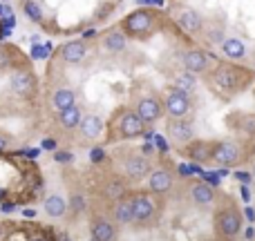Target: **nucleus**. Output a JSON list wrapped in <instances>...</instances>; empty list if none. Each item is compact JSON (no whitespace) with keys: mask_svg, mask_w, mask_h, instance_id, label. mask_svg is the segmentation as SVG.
<instances>
[{"mask_svg":"<svg viewBox=\"0 0 255 241\" xmlns=\"http://www.w3.org/2000/svg\"><path fill=\"white\" fill-rule=\"evenodd\" d=\"M253 76L255 74L249 67L235 65V63H220L213 70V85L222 94H235V92L247 89L251 85Z\"/></svg>","mask_w":255,"mask_h":241,"instance_id":"f257e3e1","label":"nucleus"},{"mask_svg":"<svg viewBox=\"0 0 255 241\" xmlns=\"http://www.w3.org/2000/svg\"><path fill=\"white\" fill-rule=\"evenodd\" d=\"M132 224L152 226L159 219V199L152 192H136L132 194Z\"/></svg>","mask_w":255,"mask_h":241,"instance_id":"f03ea898","label":"nucleus"},{"mask_svg":"<svg viewBox=\"0 0 255 241\" xmlns=\"http://www.w3.org/2000/svg\"><path fill=\"white\" fill-rule=\"evenodd\" d=\"M161 103H163V114H168V119H188L193 114L190 96L177 87H168Z\"/></svg>","mask_w":255,"mask_h":241,"instance_id":"7ed1b4c3","label":"nucleus"},{"mask_svg":"<svg viewBox=\"0 0 255 241\" xmlns=\"http://www.w3.org/2000/svg\"><path fill=\"white\" fill-rule=\"evenodd\" d=\"M242 228V215L235 206H226L215 215V233L222 239H235Z\"/></svg>","mask_w":255,"mask_h":241,"instance_id":"20e7f679","label":"nucleus"},{"mask_svg":"<svg viewBox=\"0 0 255 241\" xmlns=\"http://www.w3.org/2000/svg\"><path fill=\"white\" fill-rule=\"evenodd\" d=\"M132 110L139 114V119L143 121L145 125H154V123L163 116V103L157 94L145 92V94H139V96H136V103Z\"/></svg>","mask_w":255,"mask_h":241,"instance_id":"39448f33","label":"nucleus"},{"mask_svg":"<svg viewBox=\"0 0 255 241\" xmlns=\"http://www.w3.org/2000/svg\"><path fill=\"white\" fill-rule=\"evenodd\" d=\"M154 22H157V16H154L152 11H148V9H136V11H132L124 20V29H126V34L134 36V38H141V36L150 34Z\"/></svg>","mask_w":255,"mask_h":241,"instance_id":"423d86ee","label":"nucleus"},{"mask_svg":"<svg viewBox=\"0 0 255 241\" xmlns=\"http://www.w3.org/2000/svg\"><path fill=\"white\" fill-rule=\"evenodd\" d=\"M242 159V148L238 141H213V152H211V161L217 165H235Z\"/></svg>","mask_w":255,"mask_h":241,"instance_id":"0eeeda50","label":"nucleus"},{"mask_svg":"<svg viewBox=\"0 0 255 241\" xmlns=\"http://www.w3.org/2000/svg\"><path fill=\"white\" fill-rule=\"evenodd\" d=\"M115 125L119 139H139L145 132V123L139 119V114L134 110H124L119 114V119L115 121Z\"/></svg>","mask_w":255,"mask_h":241,"instance_id":"6e6552de","label":"nucleus"},{"mask_svg":"<svg viewBox=\"0 0 255 241\" xmlns=\"http://www.w3.org/2000/svg\"><path fill=\"white\" fill-rule=\"evenodd\" d=\"M211 63H213V56L204 49H186L181 54V65L184 70L193 72V74H202V72L211 70Z\"/></svg>","mask_w":255,"mask_h":241,"instance_id":"1a4fd4ad","label":"nucleus"},{"mask_svg":"<svg viewBox=\"0 0 255 241\" xmlns=\"http://www.w3.org/2000/svg\"><path fill=\"white\" fill-rule=\"evenodd\" d=\"M166 132H168V136L179 145H186L195 139V127L188 119H168Z\"/></svg>","mask_w":255,"mask_h":241,"instance_id":"9d476101","label":"nucleus"},{"mask_svg":"<svg viewBox=\"0 0 255 241\" xmlns=\"http://www.w3.org/2000/svg\"><path fill=\"white\" fill-rule=\"evenodd\" d=\"M9 85H11L13 94H18V96H31L36 89V79L29 70H18L11 74Z\"/></svg>","mask_w":255,"mask_h":241,"instance_id":"9b49d317","label":"nucleus"},{"mask_svg":"<svg viewBox=\"0 0 255 241\" xmlns=\"http://www.w3.org/2000/svg\"><path fill=\"white\" fill-rule=\"evenodd\" d=\"M58 56H61V61L67 63V65H79V63H83L85 56H88V43H85V40H70V43H65L61 47Z\"/></svg>","mask_w":255,"mask_h":241,"instance_id":"f8f14e48","label":"nucleus"},{"mask_svg":"<svg viewBox=\"0 0 255 241\" xmlns=\"http://www.w3.org/2000/svg\"><path fill=\"white\" fill-rule=\"evenodd\" d=\"M190 199H193V203L199 208H211L217 199V192L206 181H195L193 188H190Z\"/></svg>","mask_w":255,"mask_h":241,"instance_id":"ddd939ff","label":"nucleus"},{"mask_svg":"<svg viewBox=\"0 0 255 241\" xmlns=\"http://www.w3.org/2000/svg\"><path fill=\"white\" fill-rule=\"evenodd\" d=\"M76 127H81V136L85 141H97L103 134V130H106V123H103V119L99 114H85V116H81Z\"/></svg>","mask_w":255,"mask_h":241,"instance_id":"4468645a","label":"nucleus"},{"mask_svg":"<svg viewBox=\"0 0 255 241\" xmlns=\"http://www.w3.org/2000/svg\"><path fill=\"white\" fill-rule=\"evenodd\" d=\"M124 170L130 179L139 181L150 172V159L143 157V154H130L124 161Z\"/></svg>","mask_w":255,"mask_h":241,"instance_id":"2eb2a0df","label":"nucleus"},{"mask_svg":"<svg viewBox=\"0 0 255 241\" xmlns=\"http://www.w3.org/2000/svg\"><path fill=\"white\" fill-rule=\"evenodd\" d=\"M177 25L188 36H195L204 29V18H202V13H197L195 9H184V11L177 16Z\"/></svg>","mask_w":255,"mask_h":241,"instance_id":"dca6fc26","label":"nucleus"},{"mask_svg":"<svg viewBox=\"0 0 255 241\" xmlns=\"http://www.w3.org/2000/svg\"><path fill=\"white\" fill-rule=\"evenodd\" d=\"M175 183V176L168 170H154L148 172V190L152 194H166Z\"/></svg>","mask_w":255,"mask_h":241,"instance_id":"f3484780","label":"nucleus"},{"mask_svg":"<svg viewBox=\"0 0 255 241\" xmlns=\"http://www.w3.org/2000/svg\"><path fill=\"white\" fill-rule=\"evenodd\" d=\"M128 45V38L121 29H108L101 34V47L110 54H117V52H124Z\"/></svg>","mask_w":255,"mask_h":241,"instance_id":"a211bd4d","label":"nucleus"},{"mask_svg":"<svg viewBox=\"0 0 255 241\" xmlns=\"http://www.w3.org/2000/svg\"><path fill=\"white\" fill-rule=\"evenodd\" d=\"M115 210H112V217L119 226H130L132 221V197H119L115 199Z\"/></svg>","mask_w":255,"mask_h":241,"instance_id":"6ab92c4d","label":"nucleus"},{"mask_svg":"<svg viewBox=\"0 0 255 241\" xmlns=\"http://www.w3.org/2000/svg\"><path fill=\"white\" fill-rule=\"evenodd\" d=\"M188 145V157L193 159V161H197V163H206V161H211V152H213V141H190V143H186Z\"/></svg>","mask_w":255,"mask_h":241,"instance_id":"aec40b11","label":"nucleus"},{"mask_svg":"<svg viewBox=\"0 0 255 241\" xmlns=\"http://www.w3.org/2000/svg\"><path fill=\"white\" fill-rule=\"evenodd\" d=\"M52 103H54V107H56L58 112L67 110V107L76 105V92L72 87H58V89H54Z\"/></svg>","mask_w":255,"mask_h":241,"instance_id":"412c9836","label":"nucleus"},{"mask_svg":"<svg viewBox=\"0 0 255 241\" xmlns=\"http://www.w3.org/2000/svg\"><path fill=\"white\" fill-rule=\"evenodd\" d=\"M222 52H224L226 58L240 61V58L247 56V45H244L240 38H224L222 40Z\"/></svg>","mask_w":255,"mask_h":241,"instance_id":"4be33fe9","label":"nucleus"},{"mask_svg":"<svg viewBox=\"0 0 255 241\" xmlns=\"http://www.w3.org/2000/svg\"><path fill=\"white\" fill-rule=\"evenodd\" d=\"M92 235H94V241H115L117 239V230L110 221L106 219H99L94 221L92 226Z\"/></svg>","mask_w":255,"mask_h":241,"instance_id":"5701e85b","label":"nucleus"},{"mask_svg":"<svg viewBox=\"0 0 255 241\" xmlns=\"http://www.w3.org/2000/svg\"><path fill=\"white\" fill-rule=\"evenodd\" d=\"M45 212H47L49 217H54V219H58V217H63L67 212V201L61 194H49V197L45 199Z\"/></svg>","mask_w":255,"mask_h":241,"instance_id":"b1692460","label":"nucleus"},{"mask_svg":"<svg viewBox=\"0 0 255 241\" xmlns=\"http://www.w3.org/2000/svg\"><path fill=\"white\" fill-rule=\"evenodd\" d=\"M81 116H83L81 107H79V105H72V107H67V110H61V112H58V123H61L65 130H74V127L79 125Z\"/></svg>","mask_w":255,"mask_h":241,"instance_id":"393cba45","label":"nucleus"},{"mask_svg":"<svg viewBox=\"0 0 255 241\" xmlns=\"http://www.w3.org/2000/svg\"><path fill=\"white\" fill-rule=\"evenodd\" d=\"M172 87L181 89V92H186V94H193L195 87H197V79L193 76V72L184 70V72H179V74L175 76V83H172Z\"/></svg>","mask_w":255,"mask_h":241,"instance_id":"a878e982","label":"nucleus"},{"mask_svg":"<svg viewBox=\"0 0 255 241\" xmlns=\"http://www.w3.org/2000/svg\"><path fill=\"white\" fill-rule=\"evenodd\" d=\"M235 127L240 132H244L247 136H255V114H240V116H233L231 119Z\"/></svg>","mask_w":255,"mask_h":241,"instance_id":"bb28decb","label":"nucleus"},{"mask_svg":"<svg viewBox=\"0 0 255 241\" xmlns=\"http://www.w3.org/2000/svg\"><path fill=\"white\" fill-rule=\"evenodd\" d=\"M25 13L31 18L34 22H40L43 20V11H40V7L36 2H31V0H27L25 2Z\"/></svg>","mask_w":255,"mask_h":241,"instance_id":"cd10ccee","label":"nucleus"},{"mask_svg":"<svg viewBox=\"0 0 255 241\" xmlns=\"http://www.w3.org/2000/svg\"><path fill=\"white\" fill-rule=\"evenodd\" d=\"M83 208H85V201H83V197H74V199H72V210H74V212L83 210Z\"/></svg>","mask_w":255,"mask_h":241,"instance_id":"c85d7f7f","label":"nucleus"},{"mask_svg":"<svg viewBox=\"0 0 255 241\" xmlns=\"http://www.w3.org/2000/svg\"><path fill=\"white\" fill-rule=\"evenodd\" d=\"M7 148H9V136L0 132V152H2V150H7Z\"/></svg>","mask_w":255,"mask_h":241,"instance_id":"c756f323","label":"nucleus"},{"mask_svg":"<svg viewBox=\"0 0 255 241\" xmlns=\"http://www.w3.org/2000/svg\"><path fill=\"white\" fill-rule=\"evenodd\" d=\"M56 159H58V161H72L70 154H56Z\"/></svg>","mask_w":255,"mask_h":241,"instance_id":"7c9ffc66","label":"nucleus"},{"mask_svg":"<svg viewBox=\"0 0 255 241\" xmlns=\"http://www.w3.org/2000/svg\"><path fill=\"white\" fill-rule=\"evenodd\" d=\"M253 94H255V92H253Z\"/></svg>","mask_w":255,"mask_h":241,"instance_id":"2f4dec72","label":"nucleus"}]
</instances>
